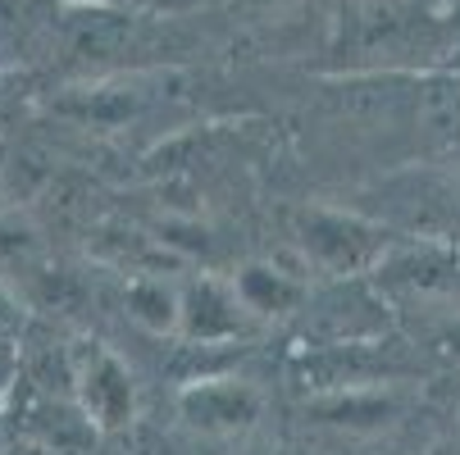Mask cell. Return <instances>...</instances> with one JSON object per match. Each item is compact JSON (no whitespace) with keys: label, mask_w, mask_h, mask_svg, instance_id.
<instances>
[{"label":"cell","mask_w":460,"mask_h":455,"mask_svg":"<svg viewBox=\"0 0 460 455\" xmlns=\"http://www.w3.org/2000/svg\"><path fill=\"white\" fill-rule=\"evenodd\" d=\"M415 223L438 232H460V173L424 187V197L415 201Z\"/></svg>","instance_id":"cell-1"}]
</instances>
